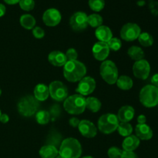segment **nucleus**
<instances>
[{"label": "nucleus", "instance_id": "f257e3e1", "mask_svg": "<svg viewBox=\"0 0 158 158\" xmlns=\"http://www.w3.org/2000/svg\"><path fill=\"white\" fill-rule=\"evenodd\" d=\"M86 74V66L78 60L67 61L63 66V76L67 81L71 83L79 82Z\"/></svg>", "mask_w": 158, "mask_h": 158}, {"label": "nucleus", "instance_id": "f03ea898", "mask_svg": "<svg viewBox=\"0 0 158 158\" xmlns=\"http://www.w3.org/2000/svg\"><path fill=\"white\" fill-rule=\"evenodd\" d=\"M59 154L63 158H80L82 154V146L76 138L68 137L62 141Z\"/></svg>", "mask_w": 158, "mask_h": 158}, {"label": "nucleus", "instance_id": "7ed1b4c3", "mask_svg": "<svg viewBox=\"0 0 158 158\" xmlns=\"http://www.w3.org/2000/svg\"><path fill=\"white\" fill-rule=\"evenodd\" d=\"M40 107L38 100L31 95L25 96L20 98L17 103V109L20 115L25 117H32L36 114Z\"/></svg>", "mask_w": 158, "mask_h": 158}, {"label": "nucleus", "instance_id": "20e7f679", "mask_svg": "<svg viewBox=\"0 0 158 158\" xmlns=\"http://www.w3.org/2000/svg\"><path fill=\"white\" fill-rule=\"evenodd\" d=\"M63 107L65 110L72 115H79L86 109V99L80 94L69 96L64 100Z\"/></svg>", "mask_w": 158, "mask_h": 158}, {"label": "nucleus", "instance_id": "39448f33", "mask_svg": "<svg viewBox=\"0 0 158 158\" xmlns=\"http://www.w3.org/2000/svg\"><path fill=\"white\" fill-rule=\"evenodd\" d=\"M139 100L143 106L152 108L158 105V87L148 84L143 86L139 94Z\"/></svg>", "mask_w": 158, "mask_h": 158}, {"label": "nucleus", "instance_id": "423d86ee", "mask_svg": "<svg viewBox=\"0 0 158 158\" xmlns=\"http://www.w3.org/2000/svg\"><path fill=\"white\" fill-rule=\"evenodd\" d=\"M100 73L103 80L108 84H115L118 79V69L112 60L102 62L100 67Z\"/></svg>", "mask_w": 158, "mask_h": 158}, {"label": "nucleus", "instance_id": "0eeeda50", "mask_svg": "<svg viewBox=\"0 0 158 158\" xmlns=\"http://www.w3.org/2000/svg\"><path fill=\"white\" fill-rule=\"evenodd\" d=\"M117 116L114 114H106L102 115L99 118L97 127L99 131L104 134H110L114 133L119 126Z\"/></svg>", "mask_w": 158, "mask_h": 158}, {"label": "nucleus", "instance_id": "6e6552de", "mask_svg": "<svg viewBox=\"0 0 158 158\" xmlns=\"http://www.w3.org/2000/svg\"><path fill=\"white\" fill-rule=\"evenodd\" d=\"M49 96L57 102L64 101L68 97V89L61 81H52L49 85Z\"/></svg>", "mask_w": 158, "mask_h": 158}, {"label": "nucleus", "instance_id": "1a4fd4ad", "mask_svg": "<svg viewBox=\"0 0 158 158\" xmlns=\"http://www.w3.org/2000/svg\"><path fill=\"white\" fill-rule=\"evenodd\" d=\"M141 33V29L137 23H126L120 29V37L127 42H132L137 40Z\"/></svg>", "mask_w": 158, "mask_h": 158}, {"label": "nucleus", "instance_id": "9d476101", "mask_svg": "<svg viewBox=\"0 0 158 158\" xmlns=\"http://www.w3.org/2000/svg\"><path fill=\"white\" fill-rule=\"evenodd\" d=\"M133 73L139 80H147L151 73V65L149 62L144 59L136 61L133 66Z\"/></svg>", "mask_w": 158, "mask_h": 158}, {"label": "nucleus", "instance_id": "9b49d317", "mask_svg": "<svg viewBox=\"0 0 158 158\" xmlns=\"http://www.w3.org/2000/svg\"><path fill=\"white\" fill-rule=\"evenodd\" d=\"M87 16L85 12H77L70 17L69 25L76 32H82L88 26Z\"/></svg>", "mask_w": 158, "mask_h": 158}, {"label": "nucleus", "instance_id": "f8f14e48", "mask_svg": "<svg viewBox=\"0 0 158 158\" xmlns=\"http://www.w3.org/2000/svg\"><path fill=\"white\" fill-rule=\"evenodd\" d=\"M96 89V81L93 77H84L79 81L76 92L82 96H88Z\"/></svg>", "mask_w": 158, "mask_h": 158}, {"label": "nucleus", "instance_id": "ddd939ff", "mask_svg": "<svg viewBox=\"0 0 158 158\" xmlns=\"http://www.w3.org/2000/svg\"><path fill=\"white\" fill-rule=\"evenodd\" d=\"M62 19V15L60 11L54 8L47 9L43 15V21L47 26L53 27L57 26Z\"/></svg>", "mask_w": 158, "mask_h": 158}, {"label": "nucleus", "instance_id": "4468645a", "mask_svg": "<svg viewBox=\"0 0 158 158\" xmlns=\"http://www.w3.org/2000/svg\"><path fill=\"white\" fill-rule=\"evenodd\" d=\"M109 46L107 43H103V42H97L94 45L92 49L93 55L94 58L98 61H105L110 54Z\"/></svg>", "mask_w": 158, "mask_h": 158}, {"label": "nucleus", "instance_id": "2eb2a0df", "mask_svg": "<svg viewBox=\"0 0 158 158\" xmlns=\"http://www.w3.org/2000/svg\"><path fill=\"white\" fill-rule=\"evenodd\" d=\"M78 129L80 134L86 138H93L97 134V127L94 123L87 120H80Z\"/></svg>", "mask_w": 158, "mask_h": 158}, {"label": "nucleus", "instance_id": "dca6fc26", "mask_svg": "<svg viewBox=\"0 0 158 158\" xmlns=\"http://www.w3.org/2000/svg\"><path fill=\"white\" fill-rule=\"evenodd\" d=\"M135 115V110L133 106L126 105L123 106L119 110L117 114V118L119 121L121 123H129L131 120H133Z\"/></svg>", "mask_w": 158, "mask_h": 158}, {"label": "nucleus", "instance_id": "f3484780", "mask_svg": "<svg viewBox=\"0 0 158 158\" xmlns=\"http://www.w3.org/2000/svg\"><path fill=\"white\" fill-rule=\"evenodd\" d=\"M136 136L141 140H149L153 137L154 133L149 125L137 124L135 127Z\"/></svg>", "mask_w": 158, "mask_h": 158}, {"label": "nucleus", "instance_id": "a211bd4d", "mask_svg": "<svg viewBox=\"0 0 158 158\" xmlns=\"http://www.w3.org/2000/svg\"><path fill=\"white\" fill-rule=\"evenodd\" d=\"M48 60L52 66H56V67L63 66L67 62V59H66L65 53L57 50L52 51L49 54Z\"/></svg>", "mask_w": 158, "mask_h": 158}, {"label": "nucleus", "instance_id": "6ab92c4d", "mask_svg": "<svg viewBox=\"0 0 158 158\" xmlns=\"http://www.w3.org/2000/svg\"><path fill=\"white\" fill-rule=\"evenodd\" d=\"M140 140L136 135H130L123 140L122 148L125 151H134L140 146Z\"/></svg>", "mask_w": 158, "mask_h": 158}, {"label": "nucleus", "instance_id": "aec40b11", "mask_svg": "<svg viewBox=\"0 0 158 158\" xmlns=\"http://www.w3.org/2000/svg\"><path fill=\"white\" fill-rule=\"evenodd\" d=\"M95 35L100 42L107 43L111 38H113V33L111 29L106 26H100L97 28L95 31Z\"/></svg>", "mask_w": 158, "mask_h": 158}, {"label": "nucleus", "instance_id": "412c9836", "mask_svg": "<svg viewBox=\"0 0 158 158\" xmlns=\"http://www.w3.org/2000/svg\"><path fill=\"white\" fill-rule=\"evenodd\" d=\"M33 97L40 101H45L48 99L49 96V87L46 84L43 83H39L34 88Z\"/></svg>", "mask_w": 158, "mask_h": 158}, {"label": "nucleus", "instance_id": "4be33fe9", "mask_svg": "<svg viewBox=\"0 0 158 158\" xmlns=\"http://www.w3.org/2000/svg\"><path fill=\"white\" fill-rule=\"evenodd\" d=\"M41 158H55L59 154V150L52 145H44L39 151Z\"/></svg>", "mask_w": 158, "mask_h": 158}, {"label": "nucleus", "instance_id": "5701e85b", "mask_svg": "<svg viewBox=\"0 0 158 158\" xmlns=\"http://www.w3.org/2000/svg\"><path fill=\"white\" fill-rule=\"evenodd\" d=\"M62 141H63V140H62L61 134L57 132L56 130H52L48 134L46 144L52 145V146L56 147L57 148L60 146Z\"/></svg>", "mask_w": 158, "mask_h": 158}, {"label": "nucleus", "instance_id": "b1692460", "mask_svg": "<svg viewBox=\"0 0 158 158\" xmlns=\"http://www.w3.org/2000/svg\"><path fill=\"white\" fill-rule=\"evenodd\" d=\"M116 83L117 86L122 90H129L133 87V85H134L132 79L128 76L125 75L118 77Z\"/></svg>", "mask_w": 158, "mask_h": 158}, {"label": "nucleus", "instance_id": "393cba45", "mask_svg": "<svg viewBox=\"0 0 158 158\" xmlns=\"http://www.w3.org/2000/svg\"><path fill=\"white\" fill-rule=\"evenodd\" d=\"M20 24L23 26L24 29H32L35 26V19L32 15L30 14H24V15H21L20 17Z\"/></svg>", "mask_w": 158, "mask_h": 158}, {"label": "nucleus", "instance_id": "a878e982", "mask_svg": "<svg viewBox=\"0 0 158 158\" xmlns=\"http://www.w3.org/2000/svg\"><path fill=\"white\" fill-rule=\"evenodd\" d=\"M127 55L134 61L143 60L144 57V52L140 47L137 46H132L128 49Z\"/></svg>", "mask_w": 158, "mask_h": 158}, {"label": "nucleus", "instance_id": "bb28decb", "mask_svg": "<svg viewBox=\"0 0 158 158\" xmlns=\"http://www.w3.org/2000/svg\"><path fill=\"white\" fill-rule=\"evenodd\" d=\"M86 108L91 112L97 113L101 108V102L97 97H88L86 99Z\"/></svg>", "mask_w": 158, "mask_h": 158}, {"label": "nucleus", "instance_id": "cd10ccee", "mask_svg": "<svg viewBox=\"0 0 158 158\" xmlns=\"http://www.w3.org/2000/svg\"><path fill=\"white\" fill-rule=\"evenodd\" d=\"M137 40L143 47H150L154 44V37L149 32H141Z\"/></svg>", "mask_w": 158, "mask_h": 158}, {"label": "nucleus", "instance_id": "c85d7f7f", "mask_svg": "<svg viewBox=\"0 0 158 158\" xmlns=\"http://www.w3.org/2000/svg\"><path fill=\"white\" fill-rule=\"evenodd\" d=\"M51 118V115L48 111L44 110H38L35 114V120L37 123L40 125L47 124L49 122Z\"/></svg>", "mask_w": 158, "mask_h": 158}, {"label": "nucleus", "instance_id": "c756f323", "mask_svg": "<svg viewBox=\"0 0 158 158\" xmlns=\"http://www.w3.org/2000/svg\"><path fill=\"white\" fill-rule=\"evenodd\" d=\"M103 18L100 15L97 13L91 14L87 16V23L89 26L94 28H98L103 24Z\"/></svg>", "mask_w": 158, "mask_h": 158}, {"label": "nucleus", "instance_id": "7c9ffc66", "mask_svg": "<svg viewBox=\"0 0 158 158\" xmlns=\"http://www.w3.org/2000/svg\"><path fill=\"white\" fill-rule=\"evenodd\" d=\"M117 131L120 136L127 137L132 134L133 127L129 123H120L117 127Z\"/></svg>", "mask_w": 158, "mask_h": 158}, {"label": "nucleus", "instance_id": "2f4dec72", "mask_svg": "<svg viewBox=\"0 0 158 158\" xmlns=\"http://www.w3.org/2000/svg\"><path fill=\"white\" fill-rule=\"evenodd\" d=\"M89 6L94 12H100L105 6L104 0H89Z\"/></svg>", "mask_w": 158, "mask_h": 158}, {"label": "nucleus", "instance_id": "473e14b6", "mask_svg": "<svg viewBox=\"0 0 158 158\" xmlns=\"http://www.w3.org/2000/svg\"><path fill=\"white\" fill-rule=\"evenodd\" d=\"M107 45L109 46L110 49L114 51H118L122 46L121 40L118 38H111L109 41L107 42Z\"/></svg>", "mask_w": 158, "mask_h": 158}, {"label": "nucleus", "instance_id": "72a5a7b5", "mask_svg": "<svg viewBox=\"0 0 158 158\" xmlns=\"http://www.w3.org/2000/svg\"><path fill=\"white\" fill-rule=\"evenodd\" d=\"M19 6L23 10L31 11L35 7L34 0H21L19 2Z\"/></svg>", "mask_w": 158, "mask_h": 158}, {"label": "nucleus", "instance_id": "f704fd0d", "mask_svg": "<svg viewBox=\"0 0 158 158\" xmlns=\"http://www.w3.org/2000/svg\"><path fill=\"white\" fill-rule=\"evenodd\" d=\"M123 151L117 147H111L107 151V156L109 158H120Z\"/></svg>", "mask_w": 158, "mask_h": 158}, {"label": "nucleus", "instance_id": "c9c22d12", "mask_svg": "<svg viewBox=\"0 0 158 158\" xmlns=\"http://www.w3.org/2000/svg\"><path fill=\"white\" fill-rule=\"evenodd\" d=\"M66 55L67 61H71V60H77V57H78V52L74 48H69L66 52L65 53Z\"/></svg>", "mask_w": 158, "mask_h": 158}, {"label": "nucleus", "instance_id": "e433bc0d", "mask_svg": "<svg viewBox=\"0 0 158 158\" xmlns=\"http://www.w3.org/2000/svg\"><path fill=\"white\" fill-rule=\"evenodd\" d=\"M32 35L36 39H42L45 36V31L41 27L35 26L32 29Z\"/></svg>", "mask_w": 158, "mask_h": 158}, {"label": "nucleus", "instance_id": "4c0bfd02", "mask_svg": "<svg viewBox=\"0 0 158 158\" xmlns=\"http://www.w3.org/2000/svg\"><path fill=\"white\" fill-rule=\"evenodd\" d=\"M120 158H138V157H137V155L134 151H123Z\"/></svg>", "mask_w": 158, "mask_h": 158}, {"label": "nucleus", "instance_id": "58836bf2", "mask_svg": "<svg viewBox=\"0 0 158 158\" xmlns=\"http://www.w3.org/2000/svg\"><path fill=\"white\" fill-rule=\"evenodd\" d=\"M80 120H79L77 117H72V118L69 119V123L71 127H78L79 123H80Z\"/></svg>", "mask_w": 158, "mask_h": 158}, {"label": "nucleus", "instance_id": "ea45409f", "mask_svg": "<svg viewBox=\"0 0 158 158\" xmlns=\"http://www.w3.org/2000/svg\"><path fill=\"white\" fill-rule=\"evenodd\" d=\"M151 82V83H152L153 86H156V87H158V73L154 74V75L152 76Z\"/></svg>", "mask_w": 158, "mask_h": 158}, {"label": "nucleus", "instance_id": "a19ab883", "mask_svg": "<svg viewBox=\"0 0 158 158\" xmlns=\"http://www.w3.org/2000/svg\"><path fill=\"white\" fill-rule=\"evenodd\" d=\"M137 122H138V124H143V123H146L147 122V117L146 116L143 115V114H140L137 117Z\"/></svg>", "mask_w": 158, "mask_h": 158}, {"label": "nucleus", "instance_id": "79ce46f5", "mask_svg": "<svg viewBox=\"0 0 158 158\" xmlns=\"http://www.w3.org/2000/svg\"><path fill=\"white\" fill-rule=\"evenodd\" d=\"M9 120V116L6 114H2L1 117H0V122L2 123H7Z\"/></svg>", "mask_w": 158, "mask_h": 158}, {"label": "nucleus", "instance_id": "37998d69", "mask_svg": "<svg viewBox=\"0 0 158 158\" xmlns=\"http://www.w3.org/2000/svg\"><path fill=\"white\" fill-rule=\"evenodd\" d=\"M6 6H5L3 4H2V3H0V18L2 17L3 15L6 14Z\"/></svg>", "mask_w": 158, "mask_h": 158}, {"label": "nucleus", "instance_id": "c03bdc74", "mask_svg": "<svg viewBox=\"0 0 158 158\" xmlns=\"http://www.w3.org/2000/svg\"><path fill=\"white\" fill-rule=\"evenodd\" d=\"M6 4H9V5H15L17 3H19V2L21 0H3Z\"/></svg>", "mask_w": 158, "mask_h": 158}, {"label": "nucleus", "instance_id": "a18cd8bd", "mask_svg": "<svg viewBox=\"0 0 158 158\" xmlns=\"http://www.w3.org/2000/svg\"><path fill=\"white\" fill-rule=\"evenodd\" d=\"M82 158H94V157H91V156H85V157H82Z\"/></svg>", "mask_w": 158, "mask_h": 158}, {"label": "nucleus", "instance_id": "49530a36", "mask_svg": "<svg viewBox=\"0 0 158 158\" xmlns=\"http://www.w3.org/2000/svg\"><path fill=\"white\" fill-rule=\"evenodd\" d=\"M55 158H63V157H61V156H60V154H58V155H57V156H56V157Z\"/></svg>", "mask_w": 158, "mask_h": 158}, {"label": "nucleus", "instance_id": "de8ad7c7", "mask_svg": "<svg viewBox=\"0 0 158 158\" xmlns=\"http://www.w3.org/2000/svg\"><path fill=\"white\" fill-rule=\"evenodd\" d=\"M1 94H2V89L1 88H0V96H1Z\"/></svg>", "mask_w": 158, "mask_h": 158}, {"label": "nucleus", "instance_id": "09e8293b", "mask_svg": "<svg viewBox=\"0 0 158 158\" xmlns=\"http://www.w3.org/2000/svg\"><path fill=\"white\" fill-rule=\"evenodd\" d=\"M1 115H2V112H1V110H0V117H1Z\"/></svg>", "mask_w": 158, "mask_h": 158}, {"label": "nucleus", "instance_id": "8fccbe9b", "mask_svg": "<svg viewBox=\"0 0 158 158\" xmlns=\"http://www.w3.org/2000/svg\"><path fill=\"white\" fill-rule=\"evenodd\" d=\"M157 106H158V105H157Z\"/></svg>", "mask_w": 158, "mask_h": 158}]
</instances>
